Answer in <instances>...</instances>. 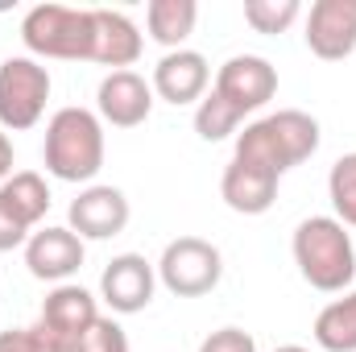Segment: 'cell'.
I'll list each match as a JSON object with an SVG mask.
<instances>
[{
  "mask_svg": "<svg viewBox=\"0 0 356 352\" xmlns=\"http://www.w3.org/2000/svg\"><path fill=\"white\" fill-rule=\"evenodd\" d=\"M315 150H319V120L298 108H282V112H269L261 120L245 125V133H236L232 158L266 166L282 178L286 170L302 166Z\"/></svg>",
  "mask_w": 356,
  "mask_h": 352,
  "instance_id": "cell-1",
  "label": "cell"
},
{
  "mask_svg": "<svg viewBox=\"0 0 356 352\" xmlns=\"http://www.w3.org/2000/svg\"><path fill=\"white\" fill-rule=\"evenodd\" d=\"M294 265L307 286L323 294H344L356 278V245L336 216H307L290 241Z\"/></svg>",
  "mask_w": 356,
  "mask_h": 352,
  "instance_id": "cell-2",
  "label": "cell"
},
{
  "mask_svg": "<svg viewBox=\"0 0 356 352\" xmlns=\"http://www.w3.org/2000/svg\"><path fill=\"white\" fill-rule=\"evenodd\" d=\"M46 170L63 182H88L104 170V120L91 108H58L42 141Z\"/></svg>",
  "mask_w": 356,
  "mask_h": 352,
  "instance_id": "cell-3",
  "label": "cell"
},
{
  "mask_svg": "<svg viewBox=\"0 0 356 352\" xmlns=\"http://www.w3.org/2000/svg\"><path fill=\"white\" fill-rule=\"evenodd\" d=\"M21 42L29 58H63V63H91V8L71 4H38L21 21Z\"/></svg>",
  "mask_w": 356,
  "mask_h": 352,
  "instance_id": "cell-4",
  "label": "cell"
},
{
  "mask_svg": "<svg viewBox=\"0 0 356 352\" xmlns=\"http://www.w3.org/2000/svg\"><path fill=\"white\" fill-rule=\"evenodd\" d=\"M224 278V253L203 237H178L158 257V282L175 298H203Z\"/></svg>",
  "mask_w": 356,
  "mask_h": 352,
  "instance_id": "cell-5",
  "label": "cell"
},
{
  "mask_svg": "<svg viewBox=\"0 0 356 352\" xmlns=\"http://www.w3.org/2000/svg\"><path fill=\"white\" fill-rule=\"evenodd\" d=\"M50 71L29 58V54H13L0 63V129L8 133H25L42 120L46 99H50Z\"/></svg>",
  "mask_w": 356,
  "mask_h": 352,
  "instance_id": "cell-6",
  "label": "cell"
},
{
  "mask_svg": "<svg viewBox=\"0 0 356 352\" xmlns=\"http://www.w3.org/2000/svg\"><path fill=\"white\" fill-rule=\"evenodd\" d=\"M129 216H133V207H129V199H124L120 186L91 182V186H83V191L71 199V207H67V228H71L83 245H88V241H112V237H120V232L129 228Z\"/></svg>",
  "mask_w": 356,
  "mask_h": 352,
  "instance_id": "cell-7",
  "label": "cell"
},
{
  "mask_svg": "<svg viewBox=\"0 0 356 352\" xmlns=\"http://www.w3.org/2000/svg\"><path fill=\"white\" fill-rule=\"evenodd\" d=\"M216 95H224L241 116L266 108L277 95V67L261 54H232L220 71H216Z\"/></svg>",
  "mask_w": 356,
  "mask_h": 352,
  "instance_id": "cell-8",
  "label": "cell"
},
{
  "mask_svg": "<svg viewBox=\"0 0 356 352\" xmlns=\"http://www.w3.org/2000/svg\"><path fill=\"white\" fill-rule=\"evenodd\" d=\"M158 290V265L145 262L141 253H120L104 265L99 273V298L116 311V315H137L154 303Z\"/></svg>",
  "mask_w": 356,
  "mask_h": 352,
  "instance_id": "cell-9",
  "label": "cell"
},
{
  "mask_svg": "<svg viewBox=\"0 0 356 352\" xmlns=\"http://www.w3.org/2000/svg\"><path fill=\"white\" fill-rule=\"evenodd\" d=\"M154 112V88L137 71H108L95 88V116L112 129H137Z\"/></svg>",
  "mask_w": 356,
  "mask_h": 352,
  "instance_id": "cell-10",
  "label": "cell"
},
{
  "mask_svg": "<svg viewBox=\"0 0 356 352\" xmlns=\"http://www.w3.org/2000/svg\"><path fill=\"white\" fill-rule=\"evenodd\" d=\"M302 38L315 58L344 63L356 50V0H315Z\"/></svg>",
  "mask_w": 356,
  "mask_h": 352,
  "instance_id": "cell-11",
  "label": "cell"
},
{
  "mask_svg": "<svg viewBox=\"0 0 356 352\" xmlns=\"http://www.w3.org/2000/svg\"><path fill=\"white\" fill-rule=\"evenodd\" d=\"M88 257V245L71 232V228H38L29 241H25V269L38 278V282H71V273H79V265Z\"/></svg>",
  "mask_w": 356,
  "mask_h": 352,
  "instance_id": "cell-12",
  "label": "cell"
},
{
  "mask_svg": "<svg viewBox=\"0 0 356 352\" xmlns=\"http://www.w3.org/2000/svg\"><path fill=\"white\" fill-rule=\"evenodd\" d=\"M207 83H211V67H207V58L199 54V50H170V54H162L158 58V67H154V79H149V88L158 99H166V104H199L203 95H207Z\"/></svg>",
  "mask_w": 356,
  "mask_h": 352,
  "instance_id": "cell-13",
  "label": "cell"
},
{
  "mask_svg": "<svg viewBox=\"0 0 356 352\" xmlns=\"http://www.w3.org/2000/svg\"><path fill=\"white\" fill-rule=\"evenodd\" d=\"M145 42L133 17L116 8H91V63H104L112 71H129L141 58Z\"/></svg>",
  "mask_w": 356,
  "mask_h": 352,
  "instance_id": "cell-14",
  "label": "cell"
},
{
  "mask_svg": "<svg viewBox=\"0 0 356 352\" xmlns=\"http://www.w3.org/2000/svg\"><path fill=\"white\" fill-rule=\"evenodd\" d=\"M277 182L282 178L266 170V166H253V162H241L232 158L224 166V178H220V199L236 211V216H266L277 199Z\"/></svg>",
  "mask_w": 356,
  "mask_h": 352,
  "instance_id": "cell-15",
  "label": "cell"
},
{
  "mask_svg": "<svg viewBox=\"0 0 356 352\" xmlns=\"http://www.w3.org/2000/svg\"><path fill=\"white\" fill-rule=\"evenodd\" d=\"M46 328H54L63 340H79L83 332H88L91 323L99 319V303H95V294L83 290L79 282H63V286H54L50 294H46V303H42V315H38Z\"/></svg>",
  "mask_w": 356,
  "mask_h": 352,
  "instance_id": "cell-16",
  "label": "cell"
},
{
  "mask_svg": "<svg viewBox=\"0 0 356 352\" xmlns=\"http://www.w3.org/2000/svg\"><path fill=\"white\" fill-rule=\"evenodd\" d=\"M195 21H199V4L195 0H149L145 4V29L158 46L182 50V42L195 33Z\"/></svg>",
  "mask_w": 356,
  "mask_h": 352,
  "instance_id": "cell-17",
  "label": "cell"
},
{
  "mask_svg": "<svg viewBox=\"0 0 356 352\" xmlns=\"http://www.w3.org/2000/svg\"><path fill=\"white\" fill-rule=\"evenodd\" d=\"M311 336L323 352H356V290H348L344 298H332L315 315Z\"/></svg>",
  "mask_w": 356,
  "mask_h": 352,
  "instance_id": "cell-18",
  "label": "cell"
},
{
  "mask_svg": "<svg viewBox=\"0 0 356 352\" xmlns=\"http://www.w3.org/2000/svg\"><path fill=\"white\" fill-rule=\"evenodd\" d=\"M0 199L38 232V224L46 220V211H50V186H46V178L38 175V170H17V175L4 178V186H0Z\"/></svg>",
  "mask_w": 356,
  "mask_h": 352,
  "instance_id": "cell-19",
  "label": "cell"
},
{
  "mask_svg": "<svg viewBox=\"0 0 356 352\" xmlns=\"http://www.w3.org/2000/svg\"><path fill=\"white\" fill-rule=\"evenodd\" d=\"M241 112L224 99V95H216V91H207L199 104H195V133L203 137V141H224V137H232L236 129H241Z\"/></svg>",
  "mask_w": 356,
  "mask_h": 352,
  "instance_id": "cell-20",
  "label": "cell"
},
{
  "mask_svg": "<svg viewBox=\"0 0 356 352\" xmlns=\"http://www.w3.org/2000/svg\"><path fill=\"white\" fill-rule=\"evenodd\" d=\"M327 199L336 207V220L356 228V154H340L327 170Z\"/></svg>",
  "mask_w": 356,
  "mask_h": 352,
  "instance_id": "cell-21",
  "label": "cell"
},
{
  "mask_svg": "<svg viewBox=\"0 0 356 352\" xmlns=\"http://www.w3.org/2000/svg\"><path fill=\"white\" fill-rule=\"evenodd\" d=\"M302 17L298 0H245V21L253 33H286Z\"/></svg>",
  "mask_w": 356,
  "mask_h": 352,
  "instance_id": "cell-22",
  "label": "cell"
},
{
  "mask_svg": "<svg viewBox=\"0 0 356 352\" xmlns=\"http://www.w3.org/2000/svg\"><path fill=\"white\" fill-rule=\"evenodd\" d=\"M71 352H129V336H124V328L116 319L99 315L88 332L71 344Z\"/></svg>",
  "mask_w": 356,
  "mask_h": 352,
  "instance_id": "cell-23",
  "label": "cell"
},
{
  "mask_svg": "<svg viewBox=\"0 0 356 352\" xmlns=\"http://www.w3.org/2000/svg\"><path fill=\"white\" fill-rule=\"evenodd\" d=\"M199 352H257V340L245 328H216L211 336H203Z\"/></svg>",
  "mask_w": 356,
  "mask_h": 352,
  "instance_id": "cell-24",
  "label": "cell"
},
{
  "mask_svg": "<svg viewBox=\"0 0 356 352\" xmlns=\"http://www.w3.org/2000/svg\"><path fill=\"white\" fill-rule=\"evenodd\" d=\"M33 237V228L0 199V253H13V249H25V241Z\"/></svg>",
  "mask_w": 356,
  "mask_h": 352,
  "instance_id": "cell-25",
  "label": "cell"
},
{
  "mask_svg": "<svg viewBox=\"0 0 356 352\" xmlns=\"http://www.w3.org/2000/svg\"><path fill=\"white\" fill-rule=\"evenodd\" d=\"M0 352H33L29 349L25 328H17V332H0Z\"/></svg>",
  "mask_w": 356,
  "mask_h": 352,
  "instance_id": "cell-26",
  "label": "cell"
},
{
  "mask_svg": "<svg viewBox=\"0 0 356 352\" xmlns=\"http://www.w3.org/2000/svg\"><path fill=\"white\" fill-rule=\"evenodd\" d=\"M8 175H13V141H8V133L0 129V186H4Z\"/></svg>",
  "mask_w": 356,
  "mask_h": 352,
  "instance_id": "cell-27",
  "label": "cell"
},
{
  "mask_svg": "<svg viewBox=\"0 0 356 352\" xmlns=\"http://www.w3.org/2000/svg\"><path fill=\"white\" fill-rule=\"evenodd\" d=\"M273 352H311V349H302V344H282V349H273Z\"/></svg>",
  "mask_w": 356,
  "mask_h": 352,
  "instance_id": "cell-28",
  "label": "cell"
}]
</instances>
